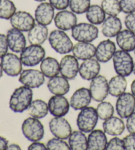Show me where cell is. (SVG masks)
Returning a JSON list of instances; mask_svg holds the SVG:
<instances>
[{
    "instance_id": "1",
    "label": "cell",
    "mask_w": 135,
    "mask_h": 150,
    "mask_svg": "<svg viewBox=\"0 0 135 150\" xmlns=\"http://www.w3.org/2000/svg\"><path fill=\"white\" fill-rule=\"evenodd\" d=\"M33 92L31 88L25 85L17 88L9 100V108L15 112L21 113L28 109L32 102Z\"/></svg>"
},
{
    "instance_id": "2",
    "label": "cell",
    "mask_w": 135,
    "mask_h": 150,
    "mask_svg": "<svg viewBox=\"0 0 135 150\" xmlns=\"http://www.w3.org/2000/svg\"><path fill=\"white\" fill-rule=\"evenodd\" d=\"M49 42L54 50L60 54H69L73 48L71 38L63 30H54L48 37Z\"/></svg>"
},
{
    "instance_id": "3",
    "label": "cell",
    "mask_w": 135,
    "mask_h": 150,
    "mask_svg": "<svg viewBox=\"0 0 135 150\" xmlns=\"http://www.w3.org/2000/svg\"><path fill=\"white\" fill-rule=\"evenodd\" d=\"M112 58L114 69L118 75L128 77L132 73L133 59L128 52L122 50L116 51Z\"/></svg>"
},
{
    "instance_id": "4",
    "label": "cell",
    "mask_w": 135,
    "mask_h": 150,
    "mask_svg": "<svg viewBox=\"0 0 135 150\" xmlns=\"http://www.w3.org/2000/svg\"><path fill=\"white\" fill-rule=\"evenodd\" d=\"M99 30L91 23H80L72 28V37L78 42H92L98 37Z\"/></svg>"
},
{
    "instance_id": "5",
    "label": "cell",
    "mask_w": 135,
    "mask_h": 150,
    "mask_svg": "<svg viewBox=\"0 0 135 150\" xmlns=\"http://www.w3.org/2000/svg\"><path fill=\"white\" fill-rule=\"evenodd\" d=\"M98 120L96 109L94 107H86L81 110L77 116V125L79 130L89 133L95 128Z\"/></svg>"
},
{
    "instance_id": "6",
    "label": "cell",
    "mask_w": 135,
    "mask_h": 150,
    "mask_svg": "<svg viewBox=\"0 0 135 150\" xmlns=\"http://www.w3.org/2000/svg\"><path fill=\"white\" fill-rule=\"evenodd\" d=\"M21 128L23 135L30 142H39L44 138V126L38 118L31 116L25 119Z\"/></svg>"
},
{
    "instance_id": "7",
    "label": "cell",
    "mask_w": 135,
    "mask_h": 150,
    "mask_svg": "<svg viewBox=\"0 0 135 150\" xmlns=\"http://www.w3.org/2000/svg\"><path fill=\"white\" fill-rule=\"evenodd\" d=\"M45 56L46 51L41 45H31L21 52L20 59L24 66L33 67L40 64Z\"/></svg>"
},
{
    "instance_id": "8",
    "label": "cell",
    "mask_w": 135,
    "mask_h": 150,
    "mask_svg": "<svg viewBox=\"0 0 135 150\" xmlns=\"http://www.w3.org/2000/svg\"><path fill=\"white\" fill-rule=\"evenodd\" d=\"M135 97L130 93H124L116 101V111L121 118H127L134 112Z\"/></svg>"
},
{
    "instance_id": "9",
    "label": "cell",
    "mask_w": 135,
    "mask_h": 150,
    "mask_svg": "<svg viewBox=\"0 0 135 150\" xmlns=\"http://www.w3.org/2000/svg\"><path fill=\"white\" fill-rule=\"evenodd\" d=\"M90 91L92 99L95 101H103L109 93L107 79L103 76H98L92 79L90 85Z\"/></svg>"
},
{
    "instance_id": "10",
    "label": "cell",
    "mask_w": 135,
    "mask_h": 150,
    "mask_svg": "<svg viewBox=\"0 0 135 150\" xmlns=\"http://www.w3.org/2000/svg\"><path fill=\"white\" fill-rule=\"evenodd\" d=\"M1 65L7 76L17 77L21 74L22 64L20 59L13 53H7L1 59Z\"/></svg>"
},
{
    "instance_id": "11",
    "label": "cell",
    "mask_w": 135,
    "mask_h": 150,
    "mask_svg": "<svg viewBox=\"0 0 135 150\" xmlns=\"http://www.w3.org/2000/svg\"><path fill=\"white\" fill-rule=\"evenodd\" d=\"M19 81L23 85L31 89L39 88L45 81V76L41 71L28 69L22 71L20 74Z\"/></svg>"
},
{
    "instance_id": "12",
    "label": "cell",
    "mask_w": 135,
    "mask_h": 150,
    "mask_svg": "<svg viewBox=\"0 0 135 150\" xmlns=\"http://www.w3.org/2000/svg\"><path fill=\"white\" fill-rule=\"evenodd\" d=\"M49 127L51 134L56 138L67 139L72 133L71 126L68 121L63 117H55L49 122Z\"/></svg>"
},
{
    "instance_id": "13",
    "label": "cell",
    "mask_w": 135,
    "mask_h": 150,
    "mask_svg": "<svg viewBox=\"0 0 135 150\" xmlns=\"http://www.w3.org/2000/svg\"><path fill=\"white\" fill-rule=\"evenodd\" d=\"M35 21L29 13L19 11L13 15L10 19V23L13 28L22 32H28L35 25Z\"/></svg>"
},
{
    "instance_id": "14",
    "label": "cell",
    "mask_w": 135,
    "mask_h": 150,
    "mask_svg": "<svg viewBox=\"0 0 135 150\" xmlns=\"http://www.w3.org/2000/svg\"><path fill=\"white\" fill-rule=\"evenodd\" d=\"M60 74L68 80L74 79L79 71V64L78 59L74 56L66 55L61 59Z\"/></svg>"
},
{
    "instance_id": "15",
    "label": "cell",
    "mask_w": 135,
    "mask_h": 150,
    "mask_svg": "<svg viewBox=\"0 0 135 150\" xmlns=\"http://www.w3.org/2000/svg\"><path fill=\"white\" fill-rule=\"evenodd\" d=\"M70 103L63 95H54L48 101L49 111L55 117H63L69 111Z\"/></svg>"
},
{
    "instance_id": "16",
    "label": "cell",
    "mask_w": 135,
    "mask_h": 150,
    "mask_svg": "<svg viewBox=\"0 0 135 150\" xmlns=\"http://www.w3.org/2000/svg\"><path fill=\"white\" fill-rule=\"evenodd\" d=\"M7 43L10 50L15 53H20L27 45V40L22 31L12 28L7 33Z\"/></svg>"
},
{
    "instance_id": "17",
    "label": "cell",
    "mask_w": 135,
    "mask_h": 150,
    "mask_svg": "<svg viewBox=\"0 0 135 150\" xmlns=\"http://www.w3.org/2000/svg\"><path fill=\"white\" fill-rule=\"evenodd\" d=\"M56 27L59 30H69L72 29L77 23V17L73 12L61 10L54 17Z\"/></svg>"
},
{
    "instance_id": "18",
    "label": "cell",
    "mask_w": 135,
    "mask_h": 150,
    "mask_svg": "<svg viewBox=\"0 0 135 150\" xmlns=\"http://www.w3.org/2000/svg\"><path fill=\"white\" fill-rule=\"evenodd\" d=\"M92 99L90 89L81 87L77 89L71 96L70 105L75 110H82L90 105Z\"/></svg>"
},
{
    "instance_id": "19",
    "label": "cell",
    "mask_w": 135,
    "mask_h": 150,
    "mask_svg": "<svg viewBox=\"0 0 135 150\" xmlns=\"http://www.w3.org/2000/svg\"><path fill=\"white\" fill-rule=\"evenodd\" d=\"M116 52L115 44L110 39L100 42L96 49L95 56L99 62L106 63L113 58Z\"/></svg>"
},
{
    "instance_id": "20",
    "label": "cell",
    "mask_w": 135,
    "mask_h": 150,
    "mask_svg": "<svg viewBox=\"0 0 135 150\" xmlns=\"http://www.w3.org/2000/svg\"><path fill=\"white\" fill-rule=\"evenodd\" d=\"M34 16L38 24L45 26L50 25L54 18V7L50 3L42 2L36 7Z\"/></svg>"
},
{
    "instance_id": "21",
    "label": "cell",
    "mask_w": 135,
    "mask_h": 150,
    "mask_svg": "<svg viewBox=\"0 0 135 150\" xmlns=\"http://www.w3.org/2000/svg\"><path fill=\"white\" fill-rule=\"evenodd\" d=\"M100 71V64L96 59L90 58L84 60L79 67V74L83 79L92 80L98 76Z\"/></svg>"
},
{
    "instance_id": "22",
    "label": "cell",
    "mask_w": 135,
    "mask_h": 150,
    "mask_svg": "<svg viewBox=\"0 0 135 150\" xmlns=\"http://www.w3.org/2000/svg\"><path fill=\"white\" fill-rule=\"evenodd\" d=\"M88 150H104L108 144L105 132L101 130H93L87 139Z\"/></svg>"
},
{
    "instance_id": "23",
    "label": "cell",
    "mask_w": 135,
    "mask_h": 150,
    "mask_svg": "<svg viewBox=\"0 0 135 150\" xmlns=\"http://www.w3.org/2000/svg\"><path fill=\"white\" fill-rule=\"evenodd\" d=\"M122 29V23L117 16H109L102 23V33L108 38H113L118 35Z\"/></svg>"
},
{
    "instance_id": "24",
    "label": "cell",
    "mask_w": 135,
    "mask_h": 150,
    "mask_svg": "<svg viewBox=\"0 0 135 150\" xmlns=\"http://www.w3.org/2000/svg\"><path fill=\"white\" fill-rule=\"evenodd\" d=\"M48 88L55 95H65L69 91L70 85L68 79L63 76L51 77L48 82Z\"/></svg>"
},
{
    "instance_id": "25",
    "label": "cell",
    "mask_w": 135,
    "mask_h": 150,
    "mask_svg": "<svg viewBox=\"0 0 135 150\" xmlns=\"http://www.w3.org/2000/svg\"><path fill=\"white\" fill-rule=\"evenodd\" d=\"M96 49L94 45L90 42H79L73 46L72 52L78 59L86 60L95 56Z\"/></svg>"
},
{
    "instance_id": "26",
    "label": "cell",
    "mask_w": 135,
    "mask_h": 150,
    "mask_svg": "<svg viewBox=\"0 0 135 150\" xmlns=\"http://www.w3.org/2000/svg\"><path fill=\"white\" fill-rule=\"evenodd\" d=\"M103 128L105 133L110 136H117L124 132L125 126L121 118L111 116L103 122Z\"/></svg>"
},
{
    "instance_id": "27",
    "label": "cell",
    "mask_w": 135,
    "mask_h": 150,
    "mask_svg": "<svg viewBox=\"0 0 135 150\" xmlns=\"http://www.w3.org/2000/svg\"><path fill=\"white\" fill-rule=\"evenodd\" d=\"M116 42L121 50L132 52L135 49V34L128 29L121 30L116 36Z\"/></svg>"
},
{
    "instance_id": "28",
    "label": "cell",
    "mask_w": 135,
    "mask_h": 150,
    "mask_svg": "<svg viewBox=\"0 0 135 150\" xmlns=\"http://www.w3.org/2000/svg\"><path fill=\"white\" fill-rule=\"evenodd\" d=\"M48 37V28L45 25L38 24L28 33V40L30 45H41L45 42Z\"/></svg>"
},
{
    "instance_id": "29",
    "label": "cell",
    "mask_w": 135,
    "mask_h": 150,
    "mask_svg": "<svg viewBox=\"0 0 135 150\" xmlns=\"http://www.w3.org/2000/svg\"><path fill=\"white\" fill-rule=\"evenodd\" d=\"M40 70L44 76L51 78L60 73V65L56 58L47 57L41 62Z\"/></svg>"
},
{
    "instance_id": "30",
    "label": "cell",
    "mask_w": 135,
    "mask_h": 150,
    "mask_svg": "<svg viewBox=\"0 0 135 150\" xmlns=\"http://www.w3.org/2000/svg\"><path fill=\"white\" fill-rule=\"evenodd\" d=\"M127 87V81L124 76H113L108 83V91L111 96L118 97L124 93Z\"/></svg>"
},
{
    "instance_id": "31",
    "label": "cell",
    "mask_w": 135,
    "mask_h": 150,
    "mask_svg": "<svg viewBox=\"0 0 135 150\" xmlns=\"http://www.w3.org/2000/svg\"><path fill=\"white\" fill-rule=\"evenodd\" d=\"M69 145L72 150H86L87 138L82 131L75 130L69 138Z\"/></svg>"
},
{
    "instance_id": "32",
    "label": "cell",
    "mask_w": 135,
    "mask_h": 150,
    "mask_svg": "<svg viewBox=\"0 0 135 150\" xmlns=\"http://www.w3.org/2000/svg\"><path fill=\"white\" fill-rule=\"evenodd\" d=\"M86 17L91 24L98 25L102 24V23L104 21L105 19V13L102 7L98 5H92L90 6L86 13Z\"/></svg>"
},
{
    "instance_id": "33",
    "label": "cell",
    "mask_w": 135,
    "mask_h": 150,
    "mask_svg": "<svg viewBox=\"0 0 135 150\" xmlns=\"http://www.w3.org/2000/svg\"><path fill=\"white\" fill-rule=\"evenodd\" d=\"M48 104L41 99L33 100L28 108L29 115L32 117L38 119L45 117L48 115Z\"/></svg>"
},
{
    "instance_id": "34",
    "label": "cell",
    "mask_w": 135,
    "mask_h": 150,
    "mask_svg": "<svg viewBox=\"0 0 135 150\" xmlns=\"http://www.w3.org/2000/svg\"><path fill=\"white\" fill-rule=\"evenodd\" d=\"M16 10V6L11 0H0V19H10Z\"/></svg>"
},
{
    "instance_id": "35",
    "label": "cell",
    "mask_w": 135,
    "mask_h": 150,
    "mask_svg": "<svg viewBox=\"0 0 135 150\" xmlns=\"http://www.w3.org/2000/svg\"><path fill=\"white\" fill-rule=\"evenodd\" d=\"M101 7L109 16H117L121 11L120 2L118 0H102Z\"/></svg>"
},
{
    "instance_id": "36",
    "label": "cell",
    "mask_w": 135,
    "mask_h": 150,
    "mask_svg": "<svg viewBox=\"0 0 135 150\" xmlns=\"http://www.w3.org/2000/svg\"><path fill=\"white\" fill-rule=\"evenodd\" d=\"M96 112L98 118L103 120L113 116L114 113V107L111 103L105 101H102L98 105Z\"/></svg>"
},
{
    "instance_id": "37",
    "label": "cell",
    "mask_w": 135,
    "mask_h": 150,
    "mask_svg": "<svg viewBox=\"0 0 135 150\" xmlns=\"http://www.w3.org/2000/svg\"><path fill=\"white\" fill-rule=\"evenodd\" d=\"M90 7V0H70L69 7L75 14L86 13Z\"/></svg>"
},
{
    "instance_id": "38",
    "label": "cell",
    "mask_w": 135,
    "mask_h": 150,
    "mask_svg": "<svg viewBox=\"0 0 135 150\" xmlns=\"http://www.w3.org/2000/svg\"><path fill=\"white\" fill-rule=\"evenodd\" d=\"M47 148L49 150H69L70 148L69 145L63 141V139L55 138L50 139L48 142L47 144Z\"/></svg>"
},
{
    "instance_id": "39",
    "label": "cell",
    "mask_w": 135,
    "mask_h": 150,
    "mask_svg": "<svg viewBox=\"0 0 135 150\" xmlns=\"http://www.w3.org/2000/svg\"><path fill=\"white\" fill-rule=\"evenodd\" d=\"M105 149L107 150H124V146L123 139H121L117 137H115L111 139L108 142Z\"/></svg>"
},
{
    "instance_id": "40",
    "label": "cell",
    "mask_w": 135,
    "mask_h": 150,
    "mask_svg": "<svg viewBox=\"0 0 135 150\" xmlns=\"http://www.w3.org/2000/svg\"><path fill=\"white\" fill-rule=\"evenodd\" d=\"M121 11L129 14L135 12V0H120Z\"/></svg>"
},
{
    "instance_id": "41",
    "label": "cell",
    "mask_w": 135,
    "mask_h": 150,
    "mask_svg": "<svg viewBox=\"0 0 135 150\" xmlns=\"http://www.w3.org/2000/svg\"><path fill=\"white\" fill-rule=\"evenodd\" d=\"M50 4L54 9L59 10H65L69 6L70 0H49Z\"/></svg>"
},
{
    "instance_id": "42",
    "label": "cell",
    "mask_w": 135,
    "mask_h": 150,
    "mask_svg": "<svg viewBox=\"0 0 135 150\" xmlns=\"http://www.w3.org/2000/svg\"><path fill=\"white\" fill-rule=\"evenodd\" d=\"M124 25L127 28L135 34V13H129L124 18Z\"/></svg>"
},
{
    "instance_id": "43",
    "label": "cell",
    "mask_w": 135,
    "mask_h": 150,
    "mask_svg": "<svg viewBox=\"0 0 135 150\" xmlns=\"http://www.w3.org/2000/svg\"><path fill=\"white\" fill-rule=\"evenodd\" d=\"M124 149L135 150V134H131L123 138Z\"/></svg>"
},
{
    "instance_id": "44",
    "label": "cell",
    "mask_w": 135,
    "mask_h": 150,
    "mask_svg": "<svg viewBox=\"0 0 135 150\" xmlns=\"http://www.w3.org/2000/svg\"><path fill=\"white\" fill-rule=\"evenodd\" d=\"M8 43L7 36L4 34H0V58L4 57L8 52Z\"/></svg>"
},
{
    "instance_id": "45",
    "label": "cell",
    "mask_w": 135,
    "mask_h": 150,
    "mask_svg": "<svg viewBox=\"0 0 135 150\" xmlns=\"http://www.w3.org/2000/svg\"><path fill=\"white\" fill-rule=\"evenodd\" d=\"M126 127L130 134H135V112L132 113L127 120Z\"/></svg>"
},
{
    "instance_id": "46",
    "label": "cell",
    "mask_w": 135,
    "mask_h": 150,
    "mask_svg": "<svg viewBox=\"0 0 135 150\" xmlns=\"http://www.w3.org/2000/svg\"><path fill=\"white\" fill-rule=\"evenodd\" d=\"M28 150H46L48 149L47 146L42 143L38 142H34L28 147Z\"/></svg>"
},
{
    "instance_id": "47",
    "label": "cell",
    "mask_w": 135,
    "mask_h": 150,
    "mask_svg": "<svg viewBox=\"0 0 135 150\" xmlns=\"http://www.w3.org/2000/svg\"><path fill=\"white\" fill-rule=\"evenodd\" d=\"M8 140L2 136H0V150H6L8 146Z\"/></svg>"
},
{
    "instance_id": "48",
    "label": "cell",
    "mask_w": 135,
    "mask_h": 150,
    "mask_svg": "<svg viewBox=\"0 0 135 150\" xmlns=\"http://www.w3.org/2000/svg\"><path fill=\"white\" fill-rule=\"evenodd\" d=\"M20 147L16 144H11L7 147V150H20Z\"/></svg>"
},
{
    "instance_id": "49",
    "label": "cell",
    "mask_w": 135,
    "mask_h": 150,
    "mask_svg": "<svg viewBox=\"0 0 135 150\" xmlns=\"http://www.w3.org/2000/svg\"><path fill=\"white\" fill-rule=\"evenodd\" d=\"M131 89L132 94L135 97V79L132 82L131 85Z\"/></svg>"
},
{
    "instance_id": "50",
    "label": "cell",
    "mask_w": 135,
    "mask_h": 150,
    "mask_svg": "<svg viewBox=\"0 0 135 150\" xmlns=\"http://www.w3.org/2000/svg\"><path fill=\"white\" fill-rule=\"evenodd\" d=\"M3 68H2V66L1 65V64H0V79H1V77L3 76Z\"/></svg>"
},
{
    "instance_id": "51",
    "label": "cell",
    "mask_w": 135,
    "mask_h": 150,
    "mask_svg": "<svg viewBox=\"0 0 135 150\" xmlns=\"http://www.w3.org/2000/svg\"><path fill=\"white\" fill-rule=\"evenodd\" d=\"M36 1H38V2H43V1H45L46 0H34Z\"/></svg>"
},
{
    "instance_id": "52",
    "label": "cell",
    "mask_w": 135,
    "mask_h": 150,
    "mask_svg": "<svg viewBox=\"0 0 135 150\" xmlns=\"http://www.w3.org/2000/svg\"><path fill=\"white\" fill-rule=\"evenodd\" d=\"M132 72H133L134 74L135 75V63L134 64V67H133V71H132Z\"/></svg>"
},
{
    "instance_id": "53",
    "label": "cell",
    "mask_w": 135,
    "mask_h": 150,
    "mask_svg": "<svg viewBox=\"0 0 135 150\" xmlns=\"http://www.w3.org/2000/svg\"><path fill=\"white\" fill-rule=\"evenodd\" d=\"M134 55H135V49H134Z\"/></svg>"
}]
</instances>
